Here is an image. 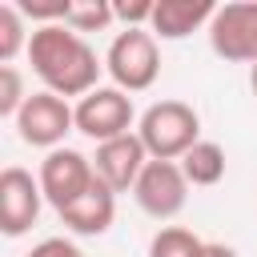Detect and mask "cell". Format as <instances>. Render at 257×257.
I'll return each instance as SVG.
<instances>
[{
  "label": "cell",
  "instance_id": "6da1fadb",
  "mask_svg": "<svg viewBox=\"0 0 257 257\" xmlns=\"http://www.w3.org/2000/svg\"><path fill=\"white\" fill-rule=\"evenodd\" d=\"M28 64L32 72L40 76V84L64 100H80L88 96L92 88H100V68L104 60L96 56V48L88 44V36L72 32L68 24H44V28H32V40H28Z\"/></svg>",
  "mask_w": 257,
  "mask_h": 257
},
{
  "label": "cell",
  "instance_id": "7a4b0ae2",
  "mask_svg": "<svg viewBox=\"0 0 257 257\" xmlns=\"http://www.w3.org/2000/svg\"><path fill=\"white\" fill-rule=\"evenodd\" d=\"M137 137L149 149L153 161H181L197 141H201V116L185 100H157L141 112Z\"/></svg>",
  "mask_w": 257,
  "mask_h": 257
},
{
  "label": "cell",
  "instance_id": "3957f363",
  "mask_svg": "<svg viewBox=\"0 0 257 257\" xmlns=\"http://www.w3.org/2000/svg\"><path fill=\"white\" fill-rule=\"evenodd\" d=\"M104 72L120 92H145L161 76V40L149 28H120L104 52Z\"/></svg>",
  "mask_w": 257,
  "mask_h": 257
},
{
  "label": "cell",
  "instance_id": "277c9868",
  "mask_svg": "<svg viewBox=\"0 0 257 257\" xmlns=\"http://www.w3.org/2000/svg\"><path fill=\"white\" fill-rule=\"evenodd\" d=\"M72 112H76V133H84V137L96 141V145L133 133V124L141 120L137 108H133V96L120 92L116 84L92 88L88 96H80V100L72 104Z\"/></svg>",
  "mask_w": 257,
  "mask_h": 257
},
{
  "label": "cell",
  "instance_id": "5b68a950",
  "mask_svg": "<svg viewBox=\"0 0 257 257\" xmlns=\"http://www.w3.org/2000/svg\"><path fill=\"white\" fill-rule=\"evenodd\" d=\"M12 124H16V137H20L24 145L52 153V149H60L64 137L76 128V112H72V104H68L64 96H56V92H48V88H36V92L24 100V108H20V116H16Z\"/></svg>",
  "mask_w": 257,
  "mask_h": 257
},
{
  "label": "cell",
  "instance_id": "8992f818",
  "mask_svg": "<svg viewBox=\"0 0 257 257\" xmlns=\"http://www.w3.org/2000/svg\"><path fill=\"white\" fill-rule=\"evenodd\" d=\"M209 48L229 64H257V0H233L217 4V16L209 20Z\"/></svg>",
  "mask_w": 257,
  "mask_h": 257
},
{
  "label": "cell",
  "instance_id": "52a82bcc",
  "mask_svg": "<svg viewBox=\"0 0 257 257\" xmlns=\"http://www.w3.org/2000/svg\"><path fill=\"white\" fill-rule=\"evenodd\" d=\"M189 189H193V185L185 181V173H181L177 161H149L145 173H141L137 185H133V201L141 205L145 217H153V221H173V217L185 209Z\"/></svg>",
  "mask_w": 257,
  "mask_h": 257
},
{
  "label": "cell",
  "instance_id": "ba28073f",
  "mask_svg": "<svg viewBox=\"0 0 257 257\" xmlns=\"http://www.w3.org/2000/svg\"><path fill=\"white\" fill-rule=\"evenodd\" d=\"M40 189H44V201L60 213L64 205H72L92 181H96V169H92V157H84L80 149H68V145H60V149H52V153H44V161H40Z\"/></svg>",
  "mask_w": 257,
  "mask_h": 257
},
{
  "label": "cell",
  "instance_id": "9c48e42d",
  "mask_svg": "<svg viewBox=\"0 0 257 257\" xmlns=\"http://www.w3.org/2000/svg\"><path fill=\"white\" fill-rule=\"evenodd\" d=\"M44 209V189L40 177H32L20 165H8L0 173V229L4 237H24Z\"/></svg>",
  "mask_w": 257,
  "mask_h": 257
},
{
  "label": "cell",
  "instance_id": "30bf717a",
  "mask_svg": "<svg viewBox=\"0 0 257 257\" xmlns=\"http://www.w3.org/2000/svg\"><path fill=\"white\" fill-rule=\"evenodd\" d=\"M149 161H153V157H149V149L141 145L137 133H124V137H116V141H104V145H96V153H92V169H96V177H100L112 193H133V185H137V177L145 173Z\"/></svg>",
  "mask_w": 257,
  "mask_h": 257
},
{
  "label": "cell",
  "instance_id": "8fae6325",
  "mask_svg": "<svg viewBox=\"0 0 257 257\" xmlns=\"http://www.w3.org/2000/svg\"><path fill=\"white\" fill-rule=\"evenodd\" d=\"M72 233H80V237H100V233H108L112 229V221H116V193L96 177L72 205H64L60 213H56Z\"/></svg>",
  "mask_w": 257,
  "mask_h": 257
},
{
  "label": "cell",
  "instance_id": "7c38bea8",
  "mask_svg": "<svg viewBox=\"0 0 257 257\" xmlns=\"http://www.w3.org/2000/svg\"><path fill=\"white\" fill-rule=\"evenodd\" d=\"M213 16H217L213 0H157L149 32L157 40H185L197 28H209Z\"/></svg>",
  "mask_w": 257,
  "mask_h": 257
},
{
  "label": "cell",
  "instance_id": "4fadbf2b",
  "mask_svg": "<svg viewBox=\"0 0 257 257\" xmlns=\"http://www.w3.org/2000/svg\"><path fill=\"white\" fill-rule=\"evenodd\" d=\"M181 173H185V181L193 185V189H213V185H221L225 181V169H229V161H225V149L217 145V141H197L181 161Z\"/></svg>",
  "mask_w": 257,
  "mask_h": 257
},
{
  "label": "cell",
  "instance_id": "5bb4252c",
  "mask_svg": "<svg viewBox=\"0 0 257 257\" xmlns=\"http://www.w3.org/2000/svg\"><path fill=\"white\" fill-rule=\"evenodd\" d=\"M28 40L32 32H28L24 12L16 8V0H4L0 4V64H12L20 52H28Z\"/></svg>",
  "mask_w": 257,
  "mask_h": 257
},
{
  "label": "cell",
  "instance_id": "9a60e30c",
  "mask_svg": "<svg viewBox=\"0 0 257 257\" xmlns=\"http://www.w3.org/2000/svg\"><path fill=\"white\" fill-rule=\"evenodd\" d=\"M205 241L185 225H165L149 241V257H201Z\"/></svg>",
  "mask_w": 257,
  "mask_h": 257
},
{
  "label": "cell",
  "instance_id": "2e32d148",
  "mask_svg": "<svg viewBox=\"0 0 257 257\" xmlns=\"http://www.w3.org/2000/svg\"><path fill=\"white\" fill-rule=\"evenodd\" d=\"M64 24L72 32H80V36H88V32H104L108 24H116V16H112V4L108 0H72Z\"/></svg>",
  "mask_w": 257,
  "mask_h": 257
},
{
  "label": "cell",
  "instance_id": "e0dca14e",
  "mask_svg": "<svg viewBox=\"0 0 257 257\" xmlns=\"http://www.w3.org/2000/svg\"><path fill=\"white\" fill-rule=\"evenodd\" d=\"M28 96H32V92H24L20 68H16V64H0V116H4V120H16Z\"/></svg>",
  "mask_w": 257,
  "mask_h": 257
},
{
  "label": "cell",
  "instance_id": "ac0fdd59",
  "mask_svg": "<svg viewBox=\"0 0 257 257\" xmlns=\"http://www.w3.org/2000/svg\"><path fill=\"white\" fill-rule=\"evenodd\" d=\"M153 8H157V0H128V4H112V16L120 28H149Z\"/></svg>",
  "mask_w": 257,
  "mask_h": 257
},
{
  "label": "cell",
  "instance_id": "d6986e66",
  "mask_svg": "<svg viewBox=\"0 0 257 257\" xmlns=\"http://www.w3.org/2000/svg\"><path fill=\"white\" fill-rule=\"evenodd\" d=\"M24 257H88L72 237H44V241H36Z\"/></svg>",
  "mask_w": 257,
  "mask_h": 257
},
{
  "label": "cell",
  "instance_id": "ffe728a7",
  "mask_svg": "<svg viewBox=\"0 0 257 257\" xmlns=\"http://www.w3.org/2000/svg\"><path fill=\"white\" fill-rule=\"evenodd\" d=\"M201 257H237V249H233V245H225V241H205Z\"/></svg>",
  "mask_w": 257,
  "mask_h": 257
},
{
  "label": "cell",
  "instance_id": "44dd1931",
  "mask_svg": "<svg viewBox=\"0 0 257 257\" xmlns=\"http://www.w3.org/2000/svg\"><path fill=\"white\" fill-rule=\"evenodd\" d=\"M249 88H253V96H257V64L249 68Z\"/></svg>",
  "mask_w": 257,
  "mask_h": 257
}]
</instances>
